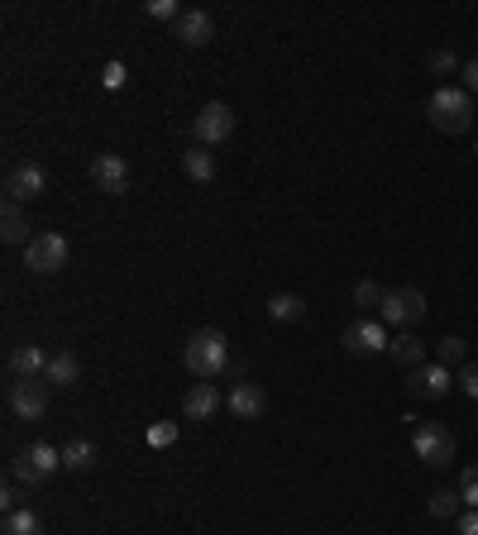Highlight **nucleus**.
Segmentation results:
<instances>
[{
  "mask_svg": "<svg viewBox=\"0 0 478 535\" xmlns=\"http://www.w3.org/2000/svg\"><path fill=\"white\" fill-rule=\"evenodd\" d=\"M383 297H388V292H383L378 282H354V306H364V311H378V306H383Z\"/></svg>",
  "mask_w": 478,
  "mask_h": 535,
  "instance_id": "obj_26",
  "label": "nucleus"
},
{
  "mask_svg": "<svg viewBox=\"0 0 478 535\" xmlns=\"http://www.w3.org/2000/svg\"><path fill=\"white\" fill-rule=\"evenodd\" d=\"M0 239L5 244H34V235H29V215H24L20 201H5V211H0Z\"/></svg>",
  "mask_w": 478,
  "mask_h": 535,
  "instance_id": "obj_17",
  "label": "nucleus"
},
{
  "mask_svg": "<svg viewBox=\"0 0 478 535\" xmlns=\"http://www.w3.org/2000/svg\"><path fill=\"white\" fill-rule=\"evenodd\" d=\"M388 344L392 340H388V330H383V321H378V316L345 325V349L354 354V359H373V354H383Z\"/></svg>",
  "mask_w": 478,
  "mask_h": 535,
  "instance_id": "obj_10",
  "label": "nucleus"
},
{
  "mask_svg": "<svg viewBox=\"0 0 478 535\" xmlns=\"http://www.w3.org/2000/svg\"><path fill=\"white\" fill-rule=\"evenodd\" d=\"M388 354H392V364H397V368H407V373L426 364V344L416 340V330H402V335H392Z\"/></svg>",
  "mask_w": 478,
  "mask_h": 535,
  "instance_id": "obj_18",
  "label": "nucleus"
},
{
  "mask_svg": "<svg viewBox=\"0 0 478 535\" xmlns=\"http://www.w3.org/2000/svg\"><path fill=\"white\" fill-rule=\"evenodd\" d=\"M96 459H101L96 440H67L63 445V469L67 473H91L96 469Z\"/></svg>",
  "mask_w": 478,
  "mask_h": 535,
  "instance_id": "obj_21",
  "label": "nucleus"
},
{
  "mask_svg": "<svg viewBox=\"0 0 478 535\" xmlns=\"http://www.w3.org/2000/svg\"><path fill=\"white\" fill-rule=\"evenodd\" d=\"M182 172L192 177V182H216V153L201 149V144H192V149H182Z\"/></svg>",
  "mask_w": 478,
  "mask_h": 535,
  "instance_id": "obj_20",
  "label": "nucleus"
},
{
  "mask_svg": "<svg viewBox=\"0 0 478 535\" xmlns=\"http://www.w3.org/2000/svg\"><path fill=\"white\" fill-rule=\"evenodd\" d=\"M412 450L426 469H450V464H455V435H450V426H440V421H416Z\"/></svg>",
  "mask_w": 478,
  "mask_h": 535,
  "instance_id": "obj_4",
  "label": "nucleus"
},
{
  "mask_svg": "<svg viewBox=\"0 0 478 535\" xmlns=\"http://www.w3.org/2000/svg\"><path fill=\"white\" fill-rule=\"evenodd\" d=\"M24 268H29V273H39V278L67 268V239L63 235H34V244L24 249Z\"/></svg>",
  "mask_w": 478,
  "mask_h": 535,
  "instance_id": "obj_9",
  "label": "nucleus"
},
{
  "mask_svg": "<svg viewBox=\"0 0 478 535\" xmlns=\"http://www.w3.org/2000/svg\"><path fill=\"white\" fill-rule=\"evenodd\" d=\"M474 153H478V149H474Z\"/></svg>",
  "mask_w": 478,
  "mask_h": 535,
  "instance_id": "obj_36",
  "label": "nucleus"
},
{
  "mask_svg": "<svg viewBox=\"0 0 478 535\" xmlns=\"http://www.w3.org/2000/svg\"><path fill=\"white\" fill-rule=\"evenodd\" d=\"M5 368H10V383H20V378H44L48 373V349L44 344H34V340H24L5 354Z\"/></svg>",
  "mask_w": 478,
  "mask_h": 535,
  "instance_id": "obj_13",
  "label": "nucleus"
},
{
  "mask_svg": "<svg viewBox=\"0 0 478 535\" xmlns=\"http://www.w3.org/2000/svg\"><path fill=\"white\" fill-rule=\"evenodd\" d=\"M459 497H464L469 512H478V464H469V469L459 473Z\"/></svg>",
  "mask_w": 478,
  "mask_h": 535,
  "instance_id": "obj_27",
  "label": "nucleus"
},
{
  "mask_svg": "<svg viewBox=\"0 0 478 535\" xmlns=\"http://www.w3.org/2000/svg\"><path fill=\"white\" fill-rule=\"evenodd\" d=\"M91 182H96V192L125 196L130 192V163H125L120 153H96V158H91Z\"/></svg>",
  "mask_w": 478,
  "mask_h": 535,
  "instance_id": "obj_11",
  "label": "nucleus"
},
{
  "mask_svg": "<svg viewBox=\"0 0 478 535\" xmlns=\"http://www.w3.org/2000/svg\"><path fill=\"white\" fill-rule=\"evenodd\" d=\"M20 497H24V488L15 483V478H10V483L0 488V507H5V516H10V512H20Z\"/></svg>",
  "mask_w": 478,
  "mask_h": 535,
  "instance_id": "obj_33",
  "label": "nucleus"
},
{
  "mask_svg": "<svg viewBox=\"0 0 478 535\" xmlns=\"http://www.w3.org/2000/svg\"><path fill=\"white\" fill-rule=\"evenodd\" d=\"M182 416L187 421H216L220 416V387L216 383H192L182 392Z\"/></svg>",
  "mask_w": 478,
  "mask_h": 535,
  "instance_id": "obj_15",
  "label": "nucleus"
},
{
  "mask_svg": "<svg viewBox=\"0 0 478 535\" xmlns=\"http://www.w3.org/2000/svg\"><path fill=\"white\" fill-rule=\"evenodd\" d=\"M455 531H459V535H478V512H459Z\"/></svg>",
  "mask_w": 478,
  "mask_h": 535,
  "instance_id": "obj_34",
  "label": "nucleus"
},
{
  "mask_svg": "<svg viewBox=\"0 0 478 535\" xmlns=\"http://www.w3.org/2000/svg\"><path fill=\"white\" fill-rule=\"evenodd\" d=\"M426 292L421 287H392L383 306H378V321L383 325H397V330H416V325L426 321Z\"/></svg>",
  "mask_w": 478,
  "mask_h": 535,
  "instance_id": "obj_5",
  "label": "nucleus"
},
{
  "mask_svg": "<svg viewBox=\"0 0 478 535\" xmlns=\"http://www.w3.org/2000/svg\"><path fill=\"white\" fill-rule=\"evenodd\" d=\"M173 39L182 48H206V43L216 39V20H211V10H182V20L173 24Z\"/></svg>",
  "mask_w": 478,
  "mask_h": 535,
  "instance_id": "obj_14",
  "label": "nucleus"
},
{
  "mask_svg": "<svg viewBox=\"0 0 478 535\" xmlns=\"http://www.w3.org/2000/svg\"><path fill=\"white\" fill-rule=\"evenodd\" d=\"M455 387L464 392V397H474V402H478V364H474V359H469V364L455 373Z\"/></svg>",
  "mask_w": 478,
  "mask_h": 535,
  "instance_id": "obj_28",
  "label": "nucleus"
},
{
  "mask_svg": "<svg viewBox=\"0 0 478 535\" xmlns=\"http://www.w3.org/2000/svg\"><path fill=\"white\" fill-rule=\"evenodd\" d=\"M144 440H149L153 450L173 445V440H177V421H158V426H149V435H144Z\"/></svg>",
  "mask_w": 478,
  "mask_h": 535,
  "instance_id": "obj_29",
  "label": "nucleus"
},
{
  "mask_svg": "<svg viewBox=\"0 0 478 535\" xmlns=\"http://www.w3.org/2000/svg\"><path fill=\"white\" fill-rule=\"evenodd\" d=\"M268 316L278 325H297L306 316V301L297 297V292H273V297H268Z\"/></svg>",
  "mask_w": 478,
  "mask_h": 535,
  "instance_id": "obj_22",
  "label": "nucleus"
},
{
  "mask_svg": "<svg viewBox=\"0 0 478 535\" xmlns=\"http://www.w3.org/2000/svg\"><path fill=\"white\" fill-rule=\"evenodd\" d=\"M225 411L239 416V421H259L263 411H268V397H263L259 383H235L230 387V397H225Z\"/></svg>",
  "mask_w": 478,
  "mask_h": 535,
  "instance_id": "obj_16",
  "label": "nucleus"
},
{
  "mask_svg": "<svg viewBox=\"0 0 478 535\" xmlns=\"http://www.w3.org/2000/svg\"><path fill=\"white\" fill-rule=\"evenodd\" d=\"M144 10H149V20H182V5H177V0H149V5H144Z\"/></svg>",
  "mask_w": 478,
  "mask_h": 535,
  "instance_id": "obj_30",
  "label": "nucleus"
},
{
  "mask_svg": "<svg viewBox=\"0 0 478 535\" xmlns=\"http://www.w3.org/2000/svg\"><path fill=\"white\" fill-rule=\"evenodd\" d=\"M426 63H431V72H455L459 58H455V48H435L431 58H426Z\"/></svg>",
  "mask_w": 478,
  "mask_h": 535,
  "instance_id": "obj_32",
  "label": "nucleus"
},
{
  "mask_svg": "<svg viewBox=\"0 0 478 535\" xmlns=\"http://www.w3.org/2000/svg\"><path fill=\"white\" fill-rule=\"evenodd\" d=\"M426 115H431V125L440 134H464L474 125V101H469L464 86H440L431 96V106H426Z\"/></svg>",
  "mask_w": 478,
  "mask_h": 535,
  "instance_id": "obj_3",
  "label": "nucleus"
},
{
  "mask_svg": "<svg viewBox=\"0 0 478 535\" xmlns=\"http://www.w3.org/2000/svg\"><path fill=\"white\" fill-rule=\"evenodd\" d=\"M464 91H478V58L464 63Z\"/></svg>",
  "mask_w": 478,
  "mask_h": 535,
  "instance_id": "obj_35",
  "label": "nucleus"
},
{
  "mask_svg": "<svg viewBox=\"0 0 478 535\" xmlns=\"http://www.w3.org/2000/svg\"><path fill=\"white\" fill-rule=\"evenodd\" d=\"M230 134H235V110L225 106V101H211V106L196 110L192 139L201 144V149H216V144H225Z\"/></svg>",
  "mask_w": 478,
  "mask_h": 535,
  "instance_id": "obj_6",
  "label": "nucleus"
},
{
  "mask_svg": "<svg viewBox=\"0 0 478 535\" xmlns=\"http://www.w3.org/2000/svg\"><path fill=\"white\" fill-rule=\"evenodd\" d=\"M58 469H63V450H58V445H48V440H34V445H24V450L15 454L10 478H15L20 488H44Z\"/></svg>",
  "mask_w": 478,
  "mask_h": 535,
  "instance_id": "obj_2",
  "label": "nucleus"
},
{
  "mask_svg": "<svg viewBox=\"0 0 478 535\" xmlns=\"http://www.w3.org/2000/svg\"><path fill=\"white\" fill-rule=\"evenodd\" d=\"M182 368L196 383H211L220 373H230V340L220 330H192L182 344Z\"/></svg>",
  "mask_w": 478,
  "mask_h": 535,
  "instance_id": "obj_1",
  "label": "nucleus"
},
{
  "mask_svg": "<svg viewBox=\"0 0 478 535\" xmlns=\"http://www.w3.org/2000/svg\"><path fill=\"white\" fill-rule=\"evenodd\" d=\"M125 82H130L125 63H106V67H101V86H106V91H120Z\"/></svg>",
  "mask_w": 478,
  "mask_h": 535,
  "instance_id": "obj_31",
  "label": "nucleus"
},
{
  "mask_svg": "<svg viewBox=\"0 0 478 535\" xmlns=\"http://www.w3.org/2000/svg\"><path fill=\"white\" fill-rule=\"evenodd\" d=\"M459 502H464V497H459V488H455V493H450V488H435L431 502H426V512H431L435 521H459Z\"/></svg>",
  "mask_w": 478,
  "mask_h": 535,
  "instance_id": "obj_24",
  "label": "nucleus"
},
{
  "mask_svg": "<svg viewBox=\"0 0 478 535\" xmlns=\"http://www.w3.org/2000/svg\"><path fill=\"white\" fill-rule=\"evenodd\" d=\"M435 364L464 368V364H469V344L459 340V335H445V340H435Z\"/></svg>",
  "mask_w": 478,
  "mask_h": 535,
  "instance_id": "obj_23",
  "label": "nucleus"
},
{
  "mask_svg": "<svg viewBox=\"0 0 478 535\" xmlns=\"http://www.w3.org/2000/svg\"><path fill=\"white\" fill-rule=\"evenodd\" d=\"M48 192V172L44 163H15V168L5 172V201H39Z\"/></svg>",
  "mask_w": 478,
  "mask_h": 535,
  "instance_id": "obj_8",
  "label": "nucleus"
},
{
  "mask_svg": "<svg viewBox=\"0 0 478 535\" xmlns=\"http://www.w3.org/2000/svg\"><path fill=\"white\" fill-rule=\"evenodd\" d=\"M0 535H44V521H39V512H29V507H20V512L5 516V526H0Z\"/></svg>",
  "mask_w": 478,
  "mask_h": 535,
  "instance_id": "obj_25",
  "label": "nucleus"
},
{
  "mask_svg": "<svg viewBox=\"0 0 478 535\" xmlns=\"http://www.w3.org/2000/svg\"><path fill=\"white\" fill-rule=\"evenodd\" d=\"M5 407L15 421H44L48 411V383L44 378H20V383H10L5 392Z\"/></svg>",
  "mask_w": 478,
  "mask_h": 535,
  "instance_id": "obj_7",
  "label": "nucleus"
},
{
  "mask_svg": "<svg viewBox=\"0 0 478 535\" xmlns=\"http://www.w3.org/2000/svg\"><path fill=\"white\" fill-rule=\"evenodd\" d=\"M450 387H455V378H450V368L445 364H421V368L407 373V392H412V397H426V402L450 397Z\"/></svg>",
  "mask_w": 478,
  "mask_h": 535,
  "instance_id": "obj_12",
  "label": "nucleus"
},
{
  "mask_svg": "<svg viewBox=\"0 0 478 535\" xmlns=\"http://www.w3.org/2000/svg\"><path fill=\"white\" fill-rule=\"evenodd\" d=\"M82 378V359L72 354V349H58V354H48V373H44V383L48 387H72Z\"/></svg>",
  "mask_w": 478,
  "mask_h": 535,
  "instance_id": "obj_19",
  "label": "nucleus"
}]
</instances>
